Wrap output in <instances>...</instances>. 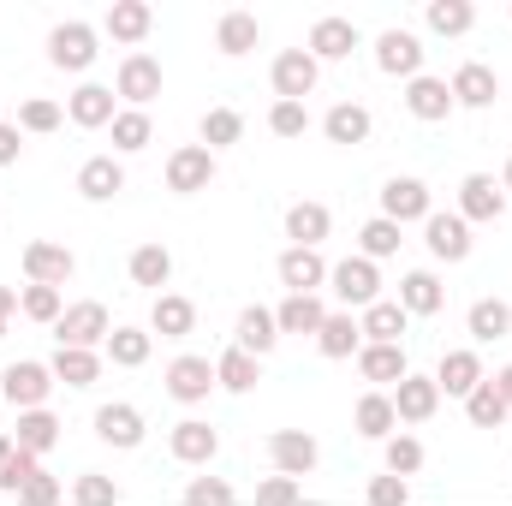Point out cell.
Listing matches in <instances>:
<instances>
[{"mask_svg": "<svg viewBox=\"0 0 512 506\" xmlns=\"http://www.w3.org/2000/svg\"><path fill=\"white\" fill-rule=\"evenodd\" d=\"M48 60H54L60 72H84V66L96 60V30H90V24H60V30L48 36Z\"/></svg>", "mask_w": 512, "mask_h": 506, "instance_id": "obj_1", "label": "cell"}, {"mask_svg": "<svg viewBox=\"0 0 512 506\" xmlns=\"http://www.w3.org/2000/svg\"><path fill=\"white\" fill-rule=\"evenodd\" d=\"M274 90H280V102H304V96L316 90V60H310V48H286V54L274 60Z\"/></svg>", "mask_w": 512, "mask_h": 506, "instance_id": "obj_2", "label": "cell"}, {"mask_svg": "<svg viewBox=\"0 0 512 506\" xmlns=\"http://www.w3.org/2000/svg\"><path fill=\"white\" fill-rule=\"evenodd\" d=\"M209 179H215V155L203 143H185V149L167 155V185L173 191H203Z\"/></svg>", "mask_w": 512, "mask_h": 506, "instance_id": "obj_3", "label": "cell"}, {"mask_svg": "<svg viewBox=\"0 0 512 506\" xmlns=\"http://www.w3.org/2000/svg\"><path fill=\"white\" fill-rule=\"evenodd\" d=\"M102 334H108V310H102V304H72V310L60 316V346H78V352H90Z\"/></svg>", "mask_w": 512, "mask_h": 506, "instance_id": "obj_4", "label": "cell"}, {"mask_svg": "<svg viewBox=\"0 0 512 506\" xmlns=\"http://www.w3.org/2000/svg\"><path fill=\"white\" fill-rule=\"evenodd\" d=\"M120 96L126 102H149V96H161V60L155 54H126L120 60Z\"/></svg>", "mask_w": 512, "mask_h": 506, "instance_id": "obj_5", "label": "cell"}, {"mask_svg": "<svg viewBox=\"0 0 512 506\" xmlns=\"http://www.w3.org/2000/svg\"><path fill=\"white\" fill-rule=\"evenodd\" d=\"M322 280H328V268H322V256L316 251H298V245H292V251L280 256V286H286L292 298H310Z\"/></svg>", "mask_w": 512, "mask_h": 506, "instance_id": "obj_6", "label": "cell"}, {"mask_svg": "<svg viewBox=\"0 0 512 506\" xmlns=\"http://www.w3.org/2000/svg\"><path fill=\"white\" fill-rule=\"evenodd\" d=\"M358 48V24L352 18H316L310 30V60H346Z\"/></svg>", "mask_w": 512, "mask_h": 506, "instance_id": "obj_7", "label": "cell"}, {"mask_svg": "<svg viewBox=\"0 0 512 506\" xmlns=\"http://www.w3.org/2000/svg\"><path fill=\"white\" fill-rule=\"evenodd\" d=\"M376 66L393 72V78H417V66H423V48H417V36H405V30H387L382 42H376Z\"/></svg>", "mask_w": 512, "mask_h": 506, "instance_id": "obj_8", "label": "cell"}, {"mask_svg": "<svg viewBox=\"0 0 512 506\" xmlns=\"http://www.w3.org/2000/svg\"><path fill=\"white\" fill-rule=\"evenodd\" d=\"M435 405H441V387L423 376H405L399 381V393H393V411L405 417V423H429L435 417Z\"/></svg>", "mask_w": 512, "mask_h": 506, "instance_id": "obj_9", "label": "cell"}, {"mask_svg": "<svg viewBox=\"0 0 512 506\" xmlns=\"http://www.w3.org/2000/svg\"><path fill=\"white\" fill-rule=\"evenodd\" d=\"M382 215L393 227H405V221H417V215H429V191L417 185V179H393L382 191Z\"/></svg>", "mask_w": 512, "mask_h": 506, "instance_id": "obj_10", "label": "cell"}, {"mask_svg": "<svg viewBox=\"0 0 512 506\" xmlns=\"http://www.w3.org/2000/svg\"><path fill=\"white\" fill-rule=\"evenodd\" d=\"M376 286H382V280H376V262H370V256H352V262L334 268V292H340L346 304H370Z\"/></svg>", "mask_w": 512, "mask_h": 506, "instance_id": "obj_11", "label": "cell"}, {"mask_svg": "<svg viewBox=\"0 0 512 506\" xmlns=\"http://www.w3.org/2000/svg\"><path fill=\"white\" fill-rule=\"evenodd\" d=\"M24 274H30L36 286H60V280L72 274V251L42 239V245H30V251H24Z\"/></svg>", "mask_w": 512, "mask_h": 506, "instance_id": "obj_12", "label": "cell"}, {"mask_svg": "<svg viewBox=\"0 0 512 506\" xmlns=\"http://www.w3.org/2000/svg\"><path fill=\"white\" fill-rule=\"evenodd\" d=\"M447 90H453V102H465V108H489L501 84H495V72H489V66H477V60H471V66H459V72H453V84H447Z\"/></svg>", "mask_w": 512, "mask_h": 506, "instance_id": "obj_13", "label": "cell"}, {"mask_svg": "<svg viewBox=\"0 0 512 506\" xmlns=\"http://www.w3.org/2000/svg\"><path fill=\"white\" fill-rule=\"evenodd\" d=\"M0 381H6L0 393H6L12 405H30V411H36V405L48 399V370H42V364H12Z\"/></svg>", "mask_w": 512, "mask_h": 506, "instance_id": "obj_14", "label": "cell"}, {"mask_svg": "<svg viewBox=\"0 0 512 506\" xmlns=\"http://www.w3.org/2000/svg\"><path fill=\"white\" fill-rule=\"evenodd\" d=\"M459 203H465V215H471V221H495V215L507 209V191H501V185H495L489 173H471V179H465V197H459Z\"/></svg>", "mask_w": 512, "mask_h": 506, "instance_id": "obj_15", "label": "cell"}, {"mask_svg": "<svg viewBox=\"0 0 512 506\" xmlns=\"http://www.w3.org/2000/svg\"><path fill=\"white\" fill-rule=\"evenodd\" d=\"M286 239H292L298 251H316V245L328 239V209H322V203H298V209L286 215Z\"/></svg>", "mask_w": 512, "mask_h": 506, "instance_id": "obj_16", "label": "cell"}, {"mask_svg": "<svg viewBox=\"0 0 512 506\" xmlns=\"http://www.w3.org/2000/svg\"><path fill=\"white\" fill-rule=\"evenodd\" d=\"M66 114L78 120V126H114V90H102V84H84L72 102H66Z\"/></svg>", "mask_w": 512, "mask_h": 506, "instance_id": "obj_17", "label": "cell"}, {"mask_svg": "<svg viewBox=\"0 0 512 506\" xmlns=\"http://www.w3.org/2000/svg\"><path fill=\"white\" fill-rule=\"evenodd\" d=\"M149 24H155V12H149L143 0H114V6H108V30H114V42H131V48H137V42L149 36Z\"/></svg>", "mask_w": 512, "mask_h": 506, "instance_id": "obj_18", "label": "cell"}, {"mask_svg": "<svg viewBox=\"0 0 512 506\" xmlns=\"http://www.w3.org/2000/svg\"><path fill=\"white\" fill-rule=\"evenodd\" d=\"M429 251L459 262L471 251V233H465V215H429Z\"/></svg>", "mask_w": 512, "mask_h": 506, "instance_id": "obj_19", "label": "cell"}, {"mask_svg": "<svg viewBox=\"0 0 512 506\" xmlns=\"http://www.w3.org/2000/svg\"><path fill=\"white\" fill-rule=\"evenodd\" d=\"M405 102H411L417 120H447V114H453V90H447L441 78H411V96H405Z\"/></svg>", "mask_w": 512, "mask_h": 506, "instance_id": "obj_20", "label": "cell"}, {"mask_svg": "<svg viewBox=\"0 0 512 506\" xmlns=\"http://www.w3.org/2000/svg\"><path fill=\"white\" fill-rule=\"evenodd\" d=\"M435 387H447V393H477L483 387V364H477V352H447V364H441V376H435Z\"/></svg>", "mask_w": 512, "mask_h": 506, "instance_id": "obj_21", "label": "cell"}, {"mask_svg": "<svg viewBox=\"0 0 512 506\" xmlns=\"http://www.w3.org/2000/svg\"><path fill=\"white\" fill-rule=\"evenodd\" d=\"M209 381H215L209 358H179V364L167 370V393H173V399H203Z\"/></svg>", "mask_w": 512, "mask_h": 506, "instance_id": "obj_22", "label": "cell"}, {"mask_svg": "<svg viewBox=\"0 0 512 506\" xmlns=\"http://www.w3.org/2000/svg\"><path fill=\"white\" fill-rule=\"evenodd\" d=\"M322 322H328V310H322L316 298H286L280 316H274L280 334H322Z\"/></svg>", "mask_w": 512, "mask_h": 506, "instance_id": "obj_23", "label": "cell"}, {"mask_svg": "<svg viewBox=\"0 0 512 506\" xmlns=\"http://www.w3.org/2000/svg\"><path fill=\"white\" fill-rule=\"evenodd\" d=\"M274 465H280L286 477H304V471L316 465V441H310V435H298V429L274 435Z\"/></svg>", "mask_w": 512, "mask_h": 506, "instance_id": "obj_24", "label": "cell"}, {"mask_svg": "<svg viewBox=\"0 0 512 506\" xmlns=\"http://www.w3.org/2000/svg\"><path fill=\"white\" fill-rule=\"evenodd\" d=\"M126 185V173L108 161V155H96V161H84V173H78V191L90 197V203H102V197H114Z\"/></svg>", "mask_w": 512, "mask_h": 506, "instance_id": "obj_25", "label": "cell"}, {"mask_svg": "<svg viewBox=\"0 0 512 506\" xmlns=\"http://www.w3.org/2000/svg\"><path fill=\"white\" fill-rule=\"evenodd\" d=\"M96 429H102V441H114V447H137V441H143V417H137L131 405H108V411L96 417Z\"/></svg>", "mask_w": 512, "mask_h": 506, "instance_id": "obj_26", "label": "cell"}, {"mask_svg": "<svg viewBox=\"0 0 512 506\" xmlns=\"http://www.w3.org/2000/svg\"><path fill=\"white\" fill-rule=\"evenodd\" d=\"M322 131H328V143H364V137H370V114H364L358 102H340Z\"/></svg>", "mask_w": 512, "mask_h": 506, "instance_id": "obj_27", "label": "cell"}, {"mask_svg": "<svg viewBox=\"0 0 512 506\" xmlns=\"http://www.w3.org/2000/svg\"><path fill=\"white\" fill-rule=\"evenodd\" d=\"M215 42H221V54H251L256 48V18L251 12H227V18L215 24Z\"/></svg>", "mask_w": 512, "mask_h": 506, "instance_id": "obj_28", "label": "cell"}, {"mask_svg": "<svg viewBox=\"0 0 512 506\" xmlns=\"http://www.w3.org/2000/svg\"><path fill=\"white\" fill-rule=\"evenodd\" d=\"M173 453H179L185 465H203V459L215 453V429H209V423H179V429H173Z\"/></svg>", "mask_w": 512, "mask_h": 506, "instance_id": "obj_29", "label": "cell"}, {"mask_svg": "<svg viewBox=\"0 0 512 506\" xmlns=\"http://www.w3.org/2000/svg\"><path fill=\"white\" fill-rule=\"evenodd\" d=\"M54 376L72 381V387H90V381L102 376V358H96V352H78V346H60V358H54Z\"/></svg>", "mask_w": 512, "mask_h": 506, "instance_id": "obj_30", "label": "cell"}, {"mask_svg": "<svg viewBox=\"0 0 512 506\" xmlns=\"http://www.w3.org/2000/svg\"><path fill=\"white\" fill-rule=\"evenodd\" d=\"M471 334H477V340H507L512 334V310L507 304H495V298L471 304Z\"/></svg>", "mask_w": 512, "mask_h": 506, "instance_id": "obj_31", "label": "cell"}, {"mask_svg": "<svg viewBox=\"0 0 512 506\" xmlns=\"http://www.w3.org/2000/svg\"><path fill=\"white\" fill-rule=\"evenodd\" d=\"M191 322H197V304H191V298H155V328H161L167 340L191 334Z\"/></svg>", "mask_w": 512, "mask_h": 506, "instance_id": "obj_32", "label": "cell"}, {"mask_svg": "<svg viewBox=\"0 0 512 506\" xmlns=\"http://www.w3.org/2000/svg\"><path fill=\"white\" fill-rule=\"evenodd\" d=\"M54 429H60V423H54L48 411H24V417H18V453H48V447H54Z\"/></svg>", "mask_w": 512, "mask_h": 506, "instance_id": "obj_33", "label": "cell"}, {"mask_svg": "<svg viewBox=\"0 0 512 506\" xmlns=\"http://www.w3.org/2000/svg\"><path fill=\"white\" fill-rule=\"evenodd\" d=\"M364 334H370L376 346H399V334H405V310H399V304H370Z\"/></svg>", "mask_w": 512, "mask_h": 506, "instance_id": "obj_34", "label": "cell"}, {"mask_svg": "<svg viewBox=\"0 0 512 506\" xmlns=\"http://www.w3.org/2000/svg\"><path fill=\"white\" fill-rule=\"evenodd\" d=\"M274 340H280V328H274L268 310H245L239 316V352H268Z\"/></svg>", "mask_w": 512, "mask_h": 506, "instance_id": "obj_35", "label": "cell"}, {"mask_svg": "<svg viewBox=\"0 0 512 506\" xmlns=\"http://www.w3.org/2000/svg\"><path fill=\"white\" fill-rule=\"evenodd\" d=\"M399 310H417V316H435V310H441V286H435L429 274H411V280L399 286Z\"/></svg>", "mask_w": 512, "mask_h": 506, "instance_id": "obj_36", "label": "cell"}, {"mask_svg": "<svg viewBox=\"0 0 512 506\" xmlns=\"http://www.w3.org/2000/svg\"><path fill=\"white\" fill-rule=\"evenodd\" d=\"M239 131H245V120L233 108H209L203 114V149H227V143H239Z\"/></svg>", "mask_w": 512, "mask_h": 506, "instance_id": "obj_37", "label": "cell"}, {"mask_svg": "<svg viewBox=\"0 0 512 506\" xmlns=\"http://www.w3.org/2000/svg\"><path fill=\"white\" fill-rule=\"evenodd\" d=\"M167 274H173V256L161 251V245H143V251L131 256V280L137 286H161Z\"/></svg>", "mask_w": 512, "mask_h": 506, "instance_id": "obj_38", "label": "cell"}, {"mask_svg": "<svg viewBox=\"0 0 512 506\" xmlns=\"http://www.w3.org/2000/svg\"><path fill=\"white\" fill-rule=\"evenodd\" d=\"M358 364H364L370 381H405V352H399V346H370Z\"/></svg>", "mask_w": 512, "mask_h": 506, "instance_id": "obj_39", "label": "cell"}, {"mask_svg": "<svg viewBox=\"0 0 512 506\" xmlns=\"http://www.w3.org/2000/svg\"><path fill=\"white\" fill-rule=\"evenodd\" d=\"M471 18H477V12H471L465 0H435V6H429V30H441V36H465Z\"/></svg>", "mask_w": 512, "mask_h": 506, "instance_id": "obj_40", "label": "cell"}, {"mask_svg": "<svg viewBox=\"0 0 512 506\" xmlns=\"http://www.w3.org/2000/svg\"><path fill=\"white\" fill-rule=\"evenodd\" d=\"M358 334H364V328H358V322H352V316H328V322H322V334H316V340H322V352H328V358H346V352H352V346H358Z\"/></svg>", "mask_w": 512, "mask_h": 506, "instance_id": "obj_41", "label": "cell"}, {"mask_svg": "<svg viewBox=\"0 0 512 506\" xmlns=\"http://www.w3.org/2000/svg\"><path fill=\"white\" fill-rule=\"evenodd\" d=\"M393 423H399V411H393V399H387V393L358 399V429H364V435H387Z\"/></svg>", "mask_w": 512, "mask_h": 506, "instance_id": "obj_42", "label": "cell"}, {"mask_svg": "<svg viewBox=\"0 0 512 506\" xmlns=\"http://www.w3.org/2000/svg\"><path fill=\"white\" fill-rule=\"evenodd\" d=\"M215 381H227L233 393H251L256 387V358L251 352H227V358L215 364Z\"/></svg>", "mask_w": 512, "mask_h": 506, "instance_id": "obj_43", "label": "cell"}, {"mask_svg": "<svg viewBox=\"0 0 512 506\" xmlns=\"http://www.w3.org/2000/svg\"><path fill=\"white\" fill-rule=\"evenodd\" d=\"M501 417H507V399H501L495 381H483V387L471 393V423H477V429H495Z\"/></svg>", "mask_w": 512, "mask_h": 506, "instance_id": "obj_44", "label": "cell"}, {"mask_svg": "<svg viewBox=\"0 0 512 506\" xmlns=\"http://www.w3.org/2000/svg\"><path fill=\"white\" fill-rule=\"evenodd\" d=\"M108 352H114V364L137 370V364L149 358V334H137V328H114V334H108Z\"/></svg>", "mask_w": 512, "mask_h": 506, "instance_id": "obj_45", "label": "cell"}, {"mask_svg": "<svg viewBox=\"0 0 512 506\" xmlns=\"http://www.w3.org/2000/svg\"><path fill=\"white\" fill-rule=\"evenodd\" d=\"M60 120H66V108H60V102H48V96H30V102L18 108V126H24V131H54Z\"/></svg>", "mask_w": 512, "mask_h": 506, "instance_id": "obj_46", "label": "cell"}, {"mask_svg": "<svg viewBox=\"0 0 512 506\" xmlns=\"http://www.w3.org/2000/svg\"><path fill=\"white\" fill-rule=\"evenodd\" d=\"M114 143H120V149H143V143H149V114H143V108L114 114Z\"/></svg>", "mask_w": 512, "mask_h": 506, "instance_id": "obj_47", "label": "cell"}, {"mask_svg": "<svg viewBox=\"0 0 512 506\" xmlns=\"http://www.w3.org/2000/svg\"><path fill=\"white\" fill-rule=\"evenodd\" d=\"M36 477H42V465H36V453H12V459H6V471H0V483H6L12 495H24V489H30Z\"/></svg>", "mask_w": 512, "mask_h": 506, "instance_id": "obj_48", "label": "cell"}, {"mask_svg": "<svg viewBox=\"0 0 512 506\" xmlns=\"http://www.w3.org/2000/svg\"><path fill=\"white\" fill-rule=\"evenodd\" d=\"M24 316L30 322H60V292L54 286H30L24 292Z\"/></svg>", "mask_w": 512, "mask_h": 506, "instance_id": "obj_49", "label": "cell"}, {"mask_svg": "<svg viewBox=\"0 0 512 506\" xmlns=\"http://www.w3.org/2000/svg\"><path fill=\"white\" fill-rule=\"evenodd\" d=\"M387 465H393V477H411V471L423 465V447H417L411 435H393V441H387Z\"/></svg>", "mask_w": 512, "mask_h": 506, "instance_id": "obj_50", "label": "cell"}, {"mask_svg": "<svg viewBox=\"0 0 512 506\" xmlns=\"http://www.w3.org/2000/svg\"><path fill=\"white\" fill-rule=\"evenodd\" d=\"M268 131H274V137H304V102H274Z\"/></svg>", "mask_w": 512, "mask_h": 506, "instance_id": "obj_51", "label": "cell"}, {"mask_svg": "<svg viewBox=\"0 0 512 506\" xmlns=\"http://www.w3.org/2000/svg\"><path fill=\"white\" fill-rule=\"evenodd\" d=\"M364 251H370V256H393V251H399V227H393L387 215L364 227Z\"/></svg>", "mask_w": 512, "mask_h": 506, "instance_id": "obj_52", "label": "cell"}, {"mask_svg": "<svg viewBox=\"0 0 512 506\" xmlns=\"http://www.w3.org/2000/svg\"><path fill=\"white\" fill-rule=\"evenodd\" d=\"M256 501H268V506L298 501V483H262V489H256Z\"/></svg>", "mask_w": 512, "mask_h": 506, "instance_id": "obj_53", "label": "cell"}, {"mask_svg": "<svg viewBox=\"0 0 512 506\" xmlns=\"http://www.w3.org/2000/svg\"><path fill=\"white\" fill-rule=\"evenodd\" d=\"M370 501H405V483H399V477H387V483H376V489H370Z\"/></svg>", "mask_w": 512, "mask_h": 506, "instance_id": "obj_54", "label": "cell"}, {"mask_svg": "<svg viewBox=\"0 0 512 506\" xmlns=\"http://www.w3.org/2000/svg\"><path fill=\"white\" fill-rule=\"evenodd\" d=\"M18 161V126H0V167Z\"/></svg>", "mask_w": 512, "mask_h": 506, "instance_id": "obj_55", "label": "cell"}, {"mask_svg": "<svg viewBox=\"0 0 512 506\" xmlns=\"http://www.w3.org/2000/svg\"><path fill=\"white\" fill-rule=\"evenodd\" d=\"M24 501H60V483H42V477H36V483L24 489Z\"/></svg>", "mask_w": 512, "mask_h": 506, "instance_id": "obj_56", "label": "cell"}, {"mask_svg": "<svg viewBox=\"0 0 512 506\" xmlns=\"http://www.w3.org/2000/svg\"><path fill=\"white\" fill-rule=\"evenodd\" d=\"M78 501H114V489L108 483H78Z\"/></svg>", "mask_w": 512, "mask_h": 506, "instance_id": "obj_57", "label": "cell"}, {"mask_svg": "<svg viewBox=\"0 0 512 506\" xmlns=\"http://www.w3.org/2000/svg\"><path fill=\"white\" fill-rule=\"evenodd\" d=\"M191 501H227V489H221V483H197Z\"/></svg>", "mask_w": 512, "mask_h": 506, "instance_id": "obj_58", "label": "cell"}, {"mask_svg": "<svg viewBox=\"0 0 512 506\" xmlns=\"http://www.w3.org/2000/svg\"><path fill=\"white\" fill-rule=\"evenodd\" d=\"M12 310H18V298H12V292L0 286V334H6V322H12Z\"/></svg>", "mask_w": 512, "mask_h": 506, "instance_id": "obj_59", "label": "cell"}, {"mask_svg": "<svg viewBox=\"0 0 512 506\" xmlns=\"http://www.w3.org/2000/svg\"><path fill=\"white\" fill-rule=\"evenodd\" d=\"M12 453H18V447H12V441L0 435V471H6V459H12Z\"/></svg>", "mask_w": 512, "mask_h": 506, "instance_id": "obj_60", "label": "cell"}, {"mask_svg": "<svg viewBox=\"0 0 512 506\" xmlns=\"http://www.w3.org/2000/svg\"><path fill=\"white\" fill-rule=\"evenodd\" d=\"M495 387H501V399H507V405H512V370H507V376H501V381H495Z\"/></svg>", "mask_w": 512, "mask_h": 506, "instance_id": "obj_61", "label": "cell"}, {"mask_svg": "<svg viewBox=\"0 0 512 506\" xmlns=\"http://www.w3.org/2000/svg\"><path fill=\"white\" fill-rule=\"evenodd\" d=\"M501 191H512V161H507V173H501Z\"/></svg>", "mask_w": 512, "mask_h": 506, "instance_id": "obj_62", "label": "cell"}]
</instances>
